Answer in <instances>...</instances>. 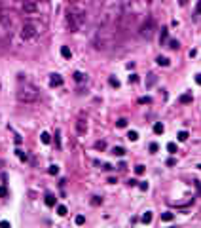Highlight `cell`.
I'll return each instance as SVG.
<instances>
[{
	"mask_svg": "<svg viewBox=\"0 0 201 228\" xmlns=\"http://www.w3.org/2000/svg\"><path fill=\"white\" fill-rule=\"evenodd\" d=\"M85 21H87L85 10H80V8H68L66 10V27H68L70 33H78V30L85 25Z\"/></svg>",
	"mask_w": 201,
	"mask_h": 228,
	"instance_id": "obj_1",
	"label": "cell"
},
{
	"mask_svg": "<svg viewBox=\"0 0 201 228\" xmlns=\"http://www.w3.org/2000/svg\"><path fill=\"white\" fill-rule=\"evenodd\" d=\"M40 99V93L36 91V87L32 86H25V87H19L17 91V101L19 103H25V105H32Z\"/></svg>",
	"mask_w": 201,
	"mask_h": 228,
	"instance_id": "obj_2",
	"label": "cell"
},
{
	"mask_svg": "<svg viewBox=\"0 0 201 228\" xmlns=\"http://www.w3.org/2000/svg\"><path fill=\"white\" fill-rule=\"evenodd\" d=\"M154 30H156V21H154V17H146V21L141 25V29H138V34L142 36V38H152Z\"/></svg>",
	"mask_w": 201,
	"mask_h": 228,
	"instance_id": "obj_3",
	"label": "cell"
},
{
	"mask_svg": "<svg viewBox=\"0 0 201 228\" xmlns=\"http://www.w3.org/2000/svg\"><path fill=\"white\" fill-rule=\"evenodd\" d=\"M38 33H40V27L36 23H32V21L25 23L21 27V36L25 40H30V38H34V36H38Z\"/></svg>",
	"mask_w": 201,
	"mask_h": 228,
	"instance_id": "obj_4",
	"label": "cell"
},
{
	"mask_svg": "<svg viewBox=\"0 0 201 228\" xmlns=\"http://www.w3.org/2000/svg\"><path fill=\"white\" fill-rule=\"evenodd\" d=\"M38 10H40V6H38V2H34V0H25L23 6H21V12L25 15H36Z\"/></svg>",
	"mask_w": 201,
	"mask_h": 228,
	"instance_id": "obj_5",
	"label": "cell"
},
{
	"mask_svg": "<svg viewBox=\"0 0 201 228\" xmlns=\"http://www.w3.org/2000/svg\"><path fill=\"white\" fill-rule=\"evenodd\" d=\"M49 86H63V78L59 74H51V80H49Z\"/></svg>",
	"mask_w": 201,
	"mask_h": 228,
	"instance_id": "obj_6",
	"label": "cell"
},
{
	"mask_svg": "<svg viewBox=\"0 0 201 228\" xmlns=\"http://www.w3.org/2000/svg\"><path fill=\"white\" fill-rule=\"evenodd\" d=\"M192 101H194L192 93H184V95H180V103H182V105H188V103H192Z\"/></svg>",
	"mask_w": 201,
	"mask_h": 228,
	"instance_id": "obj_7",
	"label": "cell"
},
{
	"mask_svg": "<svg viewBox=\"0 0 201 228\" xmlns=\"http://www.w3.org/2000/svg\"><path fill=\"white\" fill-rule=\"evenodd\" d=\"M163 131H165V127H163L161 122H156V124H154V133H156V135H161Z\"/></svg>",
	"mask_w": 201,
	"mask_h": 228,
	"instance_id": "obj_8",
	"label": "cell"
},
{
	"mask_svg": "<svg viewBox=\"0 0 201 228\" xmlns=\"http://www.w3.org/2000/svg\"><path fill=\"white\" fill-rule=\"evenodd\" d=\"M156 61H158V65H159V67H169V65H171V61H169L167 57H163V55H159Z\"/></svg>",
	"mask_w": 201,
	"mask_h": 228,
	"instance_id": "obj_9",
	"label": "cell"
},
{
	"mask_svg": "<svg viewBox=\"0 0 201 228\" xmlns=\"http://www.w3.org/2000/svg\"><path fill=\"white\" fill-rule=\"evenodd\" d=\"M173 219H174V215L171 213V211H165V213H161V221H163V222H171Z\"/></svg>",
	"mask_w": 201,
	"mask_h": 228,
	"instance_id": "obj_10",
	"label": "cell"
},
{
	"mask_svg": "<svg viewBox=\"0 0 201 228\" xmlns=\"http://www.w3.org/2000/svg\"><path fill=\"white\" fill-rule=\"evenodd\" d=\"M167 40H169V30H167V29H161V36H159V42H161V44H167Z\"/></svg>",
	"mask_w": 201,
	"mask_h": 228,
	"instance_id": "obj_11",
	"label": "cell"
},
{
	"mask_svg": "<svg viewBox=\"0 0 201 228\" xmlns=\"http://www.w3.org/2000/svg\"><path fill=\"white\" fill-rule=\"evenodd\" d=\"M46 205H48V207L55 205V196L53 194H46Z\"/></svg>",
	"mask_w": 201,
	"mask_h": 228,
	"instance_id": "obj_12",
	"label": "cell"
},
{
	"mask_svg": "<svg viewBox=\"0 0 201 228\" xmlns=\"http://www.w3.org/2000/svg\"><path fill=\"white\" fill-rule=\"evenodd\" d=\"M76 127H78V133H85V131H87V126L84 124V120H78V122H76Z\"/></svg>",
	"mask_w": 201,
	"mask_h": 228,
	"instance_id": "obj_13",
	"label": "cell"
},
{
	"mask_svg": "<svg viewBox=\"0 0 201 228\" xmlns=\"http://www.w3.org/2000/svg\"><path fill=\"white\" fill-rule=\"evenodd\" d=\"M112 154H114V156H123V154H125V148L123 147H114L112 148Z\"/></svg>",
	"mask_w": 201,
	"mask_h": 228,
	"instance_id": "obj_14",
	"label": "cell"
},
{
	"mask_svg": "<svg viewBox=\"0 0 201 228\" xmlns=\"http://www.w3.org/2000/svg\"><path fill=\"white\" fill-rule=\"evenodd\" d=\"M142 222H144V224H150V222H152V213H150V211H146V213L142 215Z\"/></svg>",
	"mask_w": 201,
	"mask_h": 228,
	"instance_id": "obj_15",
	"label": "cell"
},
{
	"mask_svg": "<svg viewBox=\"0 0 201 228\" xmlns=\"http://www.w3.org/2000/svg\"><path fill=\"white\" fill-rule=\"evenodd\" d=\"M61 55H63L65 59H70V55H72V53H70V50L66 48V46H63V48H61Z\"/></svg>",
	"mask_w": 201,
	"mask_h": 228,
	"instance_id": "obj_16",
	"label": "cell"
},
{
	"mask_svg": "<svg viewBox=\"0 0 201 228\" xmlns=\"http://www.w3.org/2000/svg\"><path fill=\"white\" fill-rule=\"evenodd\" d=\"M15 154H17V158L21 160V162H27V154H25L23 150H19V148H17V150H15Z\"/></svg>",
	"mask_w": 201,
	"mask_h": 228,
	"instance_id": "obj_17",
	"label": "cell"
},
{
	"mask_svg": "<svg viewBox=\"0 0 201 228\" xmlns=\"http://www.w3.org/2000/svg\"><path fill=\"white\" fill-rule=\"evenodd\" d=\"M40 139H42V143H44V144H49V141H51L49 133H46V131L42 133V135H40Z\"/></svg>",
	"mask_w": 201,
	"mask_h": 228,
	"instance_id": "obj_18",
	"label": "cell"
},
{
	"mask_svg": "<svg viewBox=\"0 0 201 228\" xmlns=\"http://www.w3.org/2000/svg\"><path fill=\"white\" fill-rule=\"evenodd\" d=\"M74 80L76 82H84L85 80V74H84V72H74Z\"/></svg>",
	"mask_w": 201,
	"mask_h": 228,
	"instance_id": "obj_19",
	"label": "cell"
},
{
	"mask_svg": "<svg viewBox=\"0 0 201 228\" xmlns=\"http://www.w3.org/2000/svg\"><path fill=\"white\" fill-rule=\"evenodd\" d=\"M66 213H68V209H66L65 205H59V207H57V215H61V217H65Z\"/></svg>",
	"mask_w": 201,
	"mask_h": 228,
	"instance_id": "obj_20",
	"label": "cell"
},
{
	"mask_svg": "<svg viewBox=\"0 0 201 228\" xmlns=\"http://www.w3.org/2000/svg\"><path fill=\"white\" fill-rule=\"evenodd\" d=\"M108 84H110L112 87H120V82H118L114 76H110V78H108Z\"/></svg>",
	"mask_w": 201,
	"mask_h": 228,
	"instance_id": "obj_21",
	"label": "cell"
},
{
	"mask_svg": "<svg viewBox=\"0 0 201 228\" xmlns=\"http://www.w3.org/2000/svg\"><path fill=\"white\" fill-rule=\"evenodd\" d=\"M167 150L171 154H177V144H174V143H167Z\"/></svg>",
	"mask_w": 201,
	"mask_h": 228,
	"instance_id": "obj_22",
	"label": "cell"
},
{
	"mask_svg": "<svg viewBox=\"0 0 201 228\" xmlns=\"http://www.w3.org/2000/svg\"><path fill=\"white\" fill-rule=\"evenodd\" d=\"M74 222H76V224H78V226H82V224H84V222H85V217H84V215H78V217H76V219H74Z\"/></svg>",
	"mask_w": 201,
	"mask_h": 228,
	"instance_id": "obj_23",
	"label": "cell"
},
{
	"mask_svg": "<svg viewBox=\"0 0 201 228\" xmlns=\"http://www.w3.org/2000/svg\"><path fill=\"white\" fill-rule=\"evenodd\" d=\"M127 139H129V141H137V139H138V133H137V131H129V133H127Z\"/></svg>",
	"mask_w": 201,
	"mask_h": 228,
	"instance_id": "obj_24",
	"label": "cell"
},
{
	"mask_svg": "<svg viewBox=\"0 0 201 228\" xmlns=\"http://www.w3.org/2000/svg\"><path fill=\"white\" fill-rule=\"evenodd\" d=\"M169 48H171V50H178V48H180L178 40H171V42H169Z\"/></svg>",
	"mask_w": 201,
	"mask_h": 228,
	"instance_id": "obj_25",
	"label": "cell"
},
{
	"mask_svg": "<svg viewBox=\"0 0 201 228\" xmlns=\"http://www.w3.org/2000/svg\"><path fill=\"white\" fill-rule=\"evenodd\" d=\"M102 204V198H99V196H93V200H91V205H101Z\"/></svg>",
	"mask_w": 201,
	"mask_h": 228,
	"instance_id": "obj_26",
	"label": "cell"
},
{
	"mask_svg": "<svg viewBox=\"0 0 201 228\" xmlns=\"http://www.w3.org/2000/svg\"><path fill=\"white\" fill-rule=\"evenodd\" d=\"M138 103H141V105H150L152 99H150V97H141V99H138Z\"/></svg>",
	"mask_w": 201,
	"mask_h": 228,
	"instance_id": "obj_27",
	"label": "cell"
},
{
	"mask_svg": "<svg viewBox=\"0 0 201 228\" xmlns=\"http://www.w3.org/2000/svg\"><path fill=\"white\" fill-rule=\"evenodd\" d=\"M48 171H49V175H57L59 173V167H57V165H49Z\"/></svg>",
	"mask_w": 201,
	"mask_h": 228,
	"instance_id": "obj_28",
	"label": "cell"
},
{
	"mask_svg": "<svg viewBox=\"0 0 201 228\" xmlns=\"http://www.w3.org/2000/svg\"><path fill=\"white\" fill-rule=\"evenodd\" d=\"M116 126H118V127H125V126H127V120H125V118H120V120L116 122Z\"/></svg>",
	"mask_w": 201,
	"mask_h": 228,
	"instance_id": "obj_29",
	"label": "cell"
},
{
	"mask_svg": "<svg viewBox=\"0 0 201 228\" xmlns=\"http://www.w3.org/2000/svg\"><path fill=\"white\" fill-rule=\"evenodd\" d=\"M6 196H8V188H6V186H0V198H6Z\"/></svg>",
	"mask_w": 201,
	"mask_h": 228,
	"instance_id": "obj_30",
	"label": "cell"
},
{
	"mask_svg": "<svg viewBox=\"0 0 201 228\" xmlns=\"http://www.w3.org/2000/svg\"><path fill=\"white\" fill-rule=\"evenodd\" d=\"M105 147H106L105 141H97V143H95V148H97V150H105Z\"/></svg>",
	"mask_w": 201,
	"mask_h": 228,
	"instance_id": "obj_31",
	"label": "cell"
},
{
	"mask_svg": "<svg viewBox=\"0 0 201 228\" xmlns=\"http://www.w3.org/2000/svg\"><path fill=\"white\" fill-rule=\"evenodd\" d=\"M55 143H57V148H61V131H55Z\"/></svg>",
	"mask_w": 201,
	"mask_h": 228,
	"instance_id": "obj_32",
	"label": "cell"
},
{
	"mask_svg": "<svg viewBox=\"0 0 201 228\" xmlns=\"http://www.w3.org/2000/svg\"><path fill=\"white\" fill-rule=\"evenodd\" d=\"M156 84V74H148V86Z\"/></svg>",
	"mask_w": 201,
	"mask_h": 228,
	"instance_id": "obj_33",
	"label": "cell"
},
{
	"mask_svg": "<svg viewBox=\"0 0 201 228\" xmlns=\"http://www.w3.org/2000/svg\"><path fill=\"white\" fill-rule=\"evenodd\" d=\"M188 139V131H180L178 133V141H186Z\"/></svg>",
	"mask_w": 201,
	"mask_h": 228,
	"instance_id": "obj_34",
	"label": "cell"
},
{
	"mask_svg": "<svg viewBox=\"0 0 201 228\" xmlns=\"http://www.w3.org/2000/svg\"><path fill=\"white\" fill-rule=\"evenodd\" d=\"M135 173H137V175H142V173H144V165H137V167H135Z\"/></svg>",
	"mask_w": 201,
	"mask_h": 228,
	"instance_id": "obj_35",
	"label": "cell"
},
{
	"mask_svg": "<svg viewBox=\"0 0 201 228\" xmlns=\"http://www.w3.org/2000/svg\"><path fill=\"white\" fill-rule=\"evenodd\" d=\"M135 82H138V76L137 74H131L129 76V84H135Z\"/></svg>",
	"mask_w": 201,
	"mask_h": 228,
	"instance_id": "obj_36",
	"label": "cell"
},
{
	"mask_svg": "<svg viewBox=\"0 0 201 228\" xmlns=\"http://www.w3.org/2000/svg\"><path fill=\"white\" fill-rule=\"evenodd\" d=\"M158 148H159V147H158L156 143H152V144H150V152H158Z\"/></svg>",
	"mask_w": 201,
	"mask_h": 228,
	"instance_id": "obj_37",
	"label": "cell"
},
{
	"mask_svg": "<svg viewBox=\"0 0 201 228\" xmlns=\"http://www.w3.org/2000/svg\"><path fill=\"white\" fill-rule=\"evenodd\" d=\"M138 188H141V190H148V183H138Z\"/></svg>",
	"mask_w": 201,
	"mask_h": 228,
	"instance_id": "obj_38",
	"label": "cell"
},
{
	"mask_svg": "<svg viewBox=\"0 0 201 228\" xmlns=\"http://www.w3.org/2000/svg\"><path fill=\"white\" fill-rule=\"evenodd\" d=\"M129 184H131V186H137V184H138V181H135V179H129Z\"/></svg>",
	"mask_w": 201,
	"mask_h": 228,
	"instance_id": "obj_39",
	"label": "cell"
},
{
	"mask_svg": "<svg viewBox=\"0 0 201 228\" xmlns=\"http://www.w3.org/2000/svg\"><path fill=\"white\" fill-rule=\"evenodd\" d=\"M195 82H197V86H201V74H195Z\"/></svg>",
	"mask_w": 201,
	"mask_h": 228,
	"instance_id": "obj_40",
	"label": "cell"
},
{
	"mask_svg": "<svg viewBox=\"0 0 201 228\" xmlns=\"http://www.w3.org/2000/svg\"><path fill=\"white\" fill-rule=\"evenodd\" d=\"M0 226H10V221H0Z\"/></svg>",
	"mask_w": 201,
	"mask_h": 228,
	"instance_id": "obj_41",
	"label": "cell"
},
{
	"mask_svg": "<svg viewBox=\"0 0 201 228\" xmlns=\"http://www.w3.org/2000/svg\"><path fill=\"white\" fill-rule=\"evenodd\" d=\"M195 12H197V13H201V0L197 2V8H195Z\"/></svg>",
	"mask_w": 201,
	"mask_h": 228,
	"instance_id": "obj_42",
	"label": "cell"
},
{
	"mask_svg": "<svg viewBox=\"0 0 201 228\" xmlns=\"http://www.w3.org/2000/svg\"><path fill=\"white\" fill-rule=\"evenodd\" d=\"M146 2H152V0H146Z\"/></svg>",
	"mask_w": 201,
	"mask_h": 228,
	"instance_id": "obj_43",
	"label": "cell"
}]
</instances>
